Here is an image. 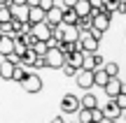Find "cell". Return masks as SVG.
<instances>
[{"label":"cell","mask_w":126,"mask_h":123,"mask_svg":"<svg viewBox=\"0 0 126 123\" xmlns=\"http://www.w3.org/2000/svg\"><path fill=\"white\" fill-rule=\"evenodd\" d=\"M98 42H100V40H96V37L91 35L89 30H86V33H79L77 49H82L84 54H96V51H98Z\"/></svg>","instance_id":"obj_1"},{"label":"cell","mask_w":126,"mask_h":123,"mask_svg":"<svg viewBox=\"0 0 126 123\" xmlns=\"http://www.w3.org/2000/svg\"><path fill=\"white\" fill-rule=\"evenodd\" d=\"M21 86H23V91H26V93H40L42 91V79H40V74L31 70V72L23 77Z\"/></svg>","instance_id":"obj_2"},{"label":"cell","mask_w":126,"mask_h":123,"mask_svg":"<svg viewBox=\"0 0 126 123\" xmlns=\"http://www.w3.org/2000/svg\"><path fill=\"white\" fill-rule=\"evenodd\" d=\"M45 63H47V67H51V70H61V65L65 63V56L61 54L59 46H56V49H47V54H45Z\"/></svg>","instance_id":"obj_3"},{"label":"cell","mask_w":126,"mask_h":123,"mask_svg":"<svg viewBox=\"0 0 126 123\" xmlns=\"http://www.w3.org/2000/svg\"><path fill=\"white\" fill-rule=\"evenodd\" d=\"M51 28H54V26H49L47 21H40V23H33V26H31V33H33L35 40L47 42V40L51 37Z\"/></svg>","instance_id":"obj_4"},{"label":"cell","mask_w":126,"mask_h":123,"mask_svg":"<svg viewBox=\"0 0 126 123\" xmlns=\"http://www.w3.org/2000/svg\"><path fill=\"white\" fill-rule=\"evenodd\" d=\"M75 81L79 88H84V91H89L91 86H94V70H77L75 72Z\"/></svg>","instance_id":"obj_5"},{"label":"cell","mask_w":126,"mask_h":123,"mask_svg":"<svg viewBox=\"0 0 126 123\" xmlns=\"http://www.w3.org/2000/svg\"><path fill=\"white\" fill-rule=\"evenodd\" d=\"M105 95L108 98H114L117 93H126V88H124V84H122V79L119 77H108V81H105Z\"/></svg>","instance_id":"obj_6"},{"label":"cell","mask_w":126,"mask_h":123,"mask_svg":"<svg viewBox=\"0 0 126 123\" xmlns=\"http://www.w3.org/2000/svg\"><path fill=\"white\" fill-rule=\"evenodd\" d=\"M77 109H79V98L72 95V93H65L61 100V112L63 114H75Z\"/></svg>","instance_id":"obj_7"},{"label":"cell","mask_w":126,"mask_h":123,"mask_svg":"<svg viewBox=\"0 0 126 123\" xmlns=\"http://www.w3.org/2000/svg\"><path fill=\"white\" fill-rule=\"evenodd\" d=\"M103 56L98 54H84V58H82V70H96V67H103Z\"/></svg>","instance_id":"obj_8"},{"label":"cell","mask_w":126,"mask_h":123,"mask_svg":"<svg viewBox=\"0 0 126 123\" xmlns=\"http://www.w3.org/2000/svg\"><path fill=\"white\" fill-rule=\"evenodd\" d=\"M26 21L28 23H40V21H45V9L37 7V5H28V9H26Z\"/></svg>","instance_id":"obj_9"},{"label":"cell","mask_w":126,"mask_h":123,"mask_svg":"<svg viewBox=\"0 0 126 123\" xmlns=\"http://www.w3.org/2000/svg\"><path fill=\"white\" fill-rule=\"evenodd\" d=\"M77 40H79L77 26H65V23H61V42H77Z\"/></svg>","instance_id":"obj_10"},{"label":"cell","mask_w":126,"mask_h":123,"mask_svg":"<svg viewBox=\"0 0 126 123\" xmlns=\"http://www.w3.org/2000/svg\"><path fill=\"white\" fill-rule=\"evenodd\" d=\"M12 49H14V37L12 35H2L0 33V56H9L12 54Z\"/></svg>","instance_id":"obj_11"},{"label":"cell","mask_w":126,"mask_h":123,"mask_svg":"<svg viewBox=\"0 0 126 123\" xmlns=\"http://www.w3.org/2000/svg\"><path fill=\"white\" fill-rule=\"evenodd\" d=\"M100 112H103V119H114V116H119V114H122V109L114 105V100L105 102V105L100 107Z\"/></svg>","instance_id":"obj_12"},{"label":"cell","mask_w":126,"mask_h":123,"mask_svg":"<svg viewBox=\"0 0 126 123\" xmlns=\"http://www.w3.org/2000/svg\"><path fill=\"white\" fill-rule=\"evenodd\" d=\"M77 12L72 7H63V12H61V23H65V26H75L77 23Z\"/></svg>","instance_id":"obj_13"},{"label":"cell","mask_w":126,"mask_h":123,"mask_svg":"<svg viewBox=\"0 0 126 123\" xmlns=\"http://www.w3.org/2000/svg\"><path fill=\"white\" fill-rule=\"evenodd\" d=\"M72 9L77 12V16H91V14H94V9H91L89 0H77V2L72 5Z\"/></svg>","instance_id":"obj_14"},{"label":"cell","mask_w":126,"mask_h":123,"mask_svg":"<svg viewBox=\"0 0 126 123\" xmlns=\"http://www.w3.org/2000/svg\"><path fill=\"white\" fill-rule=\"evenodd\" d=\"M82 58H84V51H82V49H75L72 54H68V56H65V63H70L72 67L79 70V67H82Z\"/></svg>","instance_id":"obj_15"},{"label":"cell","mask_w":126,"mask_h":123,"mask_svg":"<svg viewBox=\"0 0 126 123\" xmlns=\"http://www.w3.org/2000/svg\"><path fill=\"white\" fill-rule=\"evenodd\" d=\"M12 70H14V63L9 58H5V60H0V79H12Z\"/></svg>","instance_id":"obj_16"},{"label":"cell","mask_w":126,"mask_h":123,"mask_svg":"<svg viewBox=\"0 0 126 123\" xmlns=\"http://www.w3.org/2000/svg\"><path fill=\"white\" fill-rule=\"evenodd\" d=\"M79 107H84V109H94V107H98V100H96V95L86 91L84 95L79 98Z\"/></svg>","instance_id":"obj_17"},{"label":"cell","mask_w":126,"mask_h":123,"mask_svg":"<svg viewBox=\"0 0 126 123\" xmlns=\"http://www.w3.org/2000/svg\"><path fill=\"white\" fill-rule=\"evenodd\" d=\"M31 72V70L28 67H23V65H14V70H12V79H9V81H16V84H21L23 81V77H26V74Z\"/></svg>","instance_id":"obj_18"},{"label":"cell","mask_w":126,"mask_h":123,"mask_svg":"<svg viewBox=\"0 0 126 123\" xmlns=\"http://www.w3.org/2000/svg\"><path fill=\"white\" fill-rule=\"evenodd\" d=\"M105 81H108V72L103 67H96L94 70V86H105Z\"/></svg>","instance_id":"obj_19"},{"label":"cell","mask_w":126,"mask_h":123,"mask_svg":"<svg viewBox=\"0 0 126 123\" xmlns=\"http://www.w3.org/2000/svg\"><path fill=\"white\" fill-rule=\"evenodd\" d=\"M28 49H31L35 56H45V54H47V42H42V40H35L31 46H28Z\"/></svg>","instance_id":"obj_20"},{"label":"cell","mask_w":126,"mask_h":123,"mask_svg":"<svg viewBox=\"0 0 126 123\" xmlns=\"http://www.w3.org/2000/svg\"><path fill=\"white\" fill-rule=\"evenodd\" d=\"M103 70L108 72V77H119V65L117 63H103Z\"/></svg>","instance_id":"obj_21"},{"label":"cell","mask_w":126,"mask_h":123,"mask_svg":"<svg viewBox=\"0 0 126 123\" xmlns=\"http://www.w3.org/2000/svg\"><path fill=\"white\" fill-rule=\"evenodd\" d=\"M110 100H114V105H117L122 112L126 109V93H117V95H114V98H110Z\"/></svg>","instance_id":"obj_22"},{"label":"cell","mask_w":126,"mask_h":123,"mask_svg":"<svg viewBox=\"0 0 126 123\" xmlns=\"http://www.w3.org/2000/svg\"><path fill=\"white\" fill-rule=\"evenodd\" d=\"M61 70H63V74H65V77H75V72H77V67H72L70 63H63Z\"/></svg>","instance_id":"obj_23"},{"label":"cell","mask_w":126,"mask_h":123,"mask_svg":"<svg viewBox=\"0 0 126 123\" xmlns=\"http://www.w3.org/2000/svg\"><path fill=\"white\" fill-rule=\"evenodd\" d=\"M100 119H103V112H100V107H94V109H91V121L98 123Z\"/></svg>","instance_id":"obj_24"},{"label":"cell","mask_w":126,"mask_h":123,"mask_svg":"<svg viewBox=\"0 0 126 123\" xmlns=\"http://www.w3.org/2000/svg\"><path fill=\"white\" fill-rule=\"evenodd\" d=\"M59 44H61V40H59V37H54V35H51L49 40H47V49H56Z\"/></svg>","instance_id":"obj_25"},{"label":"cell","mask_w":126,"mask_h":123,"mask_svg":"<svg viewBox=\"0 0 126 123\" xmlns=\"http://www.w3.org/2000/svg\"><path fill=\"white\" fill-rule=\"evenodd\" d=\"M51 5H56V0H37V7H42L45 12L51 7Z\"/></svg>","instance_id":"obj_26"},{"label":"cell","mask_w":126,"mask_h":123,"mask_svg":"<svg viewBox=\"0 0 126 123\" xmlns=\"http://www.w3.org/2000/svg\"><path fill=\"white\" fill-rule=\"evenodd\" d=\"M75 2H77V0H63V5H61V7H72Z\"/></svg>","instance_id":"obj_27"},{"label":"cell","mask_w":126,"mask_h":123,"mask_svg":"<svg viewBox=\"0 0 126 123\" xmlns=\"http://www.w3.org/2000/svg\"><path fill=\"white\" fill-rule=\"evenodd\" d=\"M51 123H68V121L63 119V116H56V119H51Z\"/></svg>","instance_id":"obj_28"},{"label":"cell","mask_w":126,"mask_h":123,"mask_svg":"<svg viewBox=\"0 0 126 123\" xmlns=\"http://www.w3.org/2000/svg\"><path fill=\"white\" fill-rule=\"evenodd\" d=\"M98 123H114V121H112V119H100Z\"/></svg>","instance_id":"obj_29"},{"label":"cell","mask_w":126,"mask_h":123,"mask_svg":"<svg viewBox=\"0 0 126 123\" xmlns=\"http://www.w3.org/2000/svg\"><path fill=\"white\" fill-rule=\"evenodd\" d=\"M5 2H9V0H0V5H5Z\"/></svg>","instance_id":"obj_30"},{"label":"cell","mask_w":126,"mask_h":123,"mask_svg":"<svg viewBox=\"0 0 126 123\" xmlns=\"http://www.w3.org/2000/svg\"><path fill=\"white\" fill-rule=\"evenodd\" d=\"M68 123H77V121H68Z\"/></svg>","instance_id":"obj_31"},{"label":"cell","mask_w":126,"mask_h":123,"mask_svg":"<svg viewBox=\"0 0 126 123\" xmlns=\"http://www.w3.org/2000/svg\"><path fill=\"white\" fill-rule=\"evenodd\" d=\"M89 123H94V121H89Z\"/></svg>","instance_id":"obj_32"}]
</instances>
